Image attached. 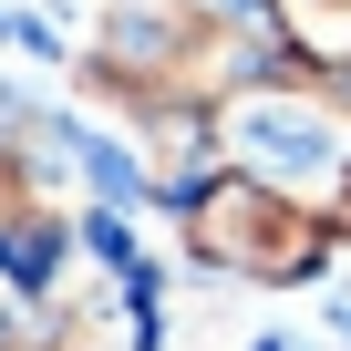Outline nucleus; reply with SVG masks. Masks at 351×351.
Returning <instances> with one entry per match:
<instances>
[{"label": "nucleus", "mask_w": 351, "mask_h": 351, "mask_svg": "<svg viewBox=\"0 0 351 351\" xmlns=\"http://www.w3.org/2000/svg\"><path fill=\"white\" fill-rule=\"evenodd\" d=\"M228 134H238L258 165H279V176H320V165H341V124H330L320 104H300V93H248Z\"/></svg>", "instance_id": "1"}, {"label": "nucleus", "mask_w": 351, "mask_h": 351, "mask_svg": "<svg viewBox=\"0 0 351 351\" xmlns=\"http://www.w3.org/2000/svg\"><path fill=\"white\" fill-rule=\"evenodd\" d=\"M269 21L300 42V62H341L351 73V0H269Z\"/></svg>", "instance_id": "2"}]
</instances>
